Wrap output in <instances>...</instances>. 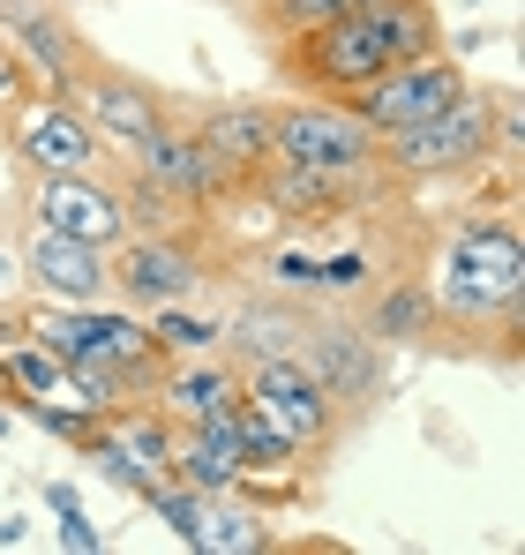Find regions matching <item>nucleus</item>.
<instances>
[{"mask_svg": "<svg viewBox=\"0 0 525 555\" xmlns=\"http://www.w3.org/2000/svg\"><path fill=\"white\" fill-rule=\"evenodd\" d=\"M443 46V15L436 0H360L338 23H316L285 46H270L278 76L308 98H353L360 83H375L383 68L413 61V53H436Z\"/></svg>", "mask_w": 525, "mask_h": 555, "instance_id": "obj_1", "label": "nucleus"}, {"mask_svg": "<svg viewBox=\"0 0 525 555\" xmlns=\"http://www.w3.org/2000/svg\"><path fill=\"white\" fill-rule=\"evenodd\" d=\"M428 300H436V331H488L503 323V353L518 346L525 315V241L518 218H458L436 248L428 271Z\"/></svg>", "mask_w": 525, "mask_h": 555, "instance_id": "obj_2", "label": "nucleus"}, {"mask_svg": "<svg viewBox=\"0 0 525 555\" xmlns=\"http://www.w3.org/2000/svg\"><path fill=\"white\" fill-rule=\"evenodd\" d=\"M488 158H496V120H488V91H473V83L421 128L375 143L383 181H458V173H481Z\"/></svg>", "mask_w": 525, "mask_h": 555, "instance_id": "obj_3", "label": "nucleus"}, {"mask_svg": "<svg viewBox=\"0 0 525 555\" xmlns=\"http://www.w3.org/2000/svg\"><path fill=\"white\" fill-rule=\"evenodd\" d=\"M241 398L256 405L262 421L300 451V459H323L331 443H338V428H346V405L316 383V375L300 369V353H270V361H248L241 369Z\"/></svg>", "mask_w": 525, "mask_h": 555, "instance_id": "obj_4", "label": "nucleus"}, {"mask_svg": "<svg viewBox=\"0 0 525 555\" xmlns=\"http://www.w3.org/2000/svg\"><path fill=\"white\" fill-rule=\"evenodd\" d=\"M270 158L308 166V173H346V181L383 173V166H375V135L353 120V105H338V98L270 105Z\"/></svg>", "mask_w": 525, "mask_h": 555, "instance_id": "obj_5", "label": "nucleus"}, {"mask_svg": "<svg viewBox=\"0 0 525 555\" xmlns=\"http://www.w3.org/2000/svg\"><path fill=\"white\" fill-rule=\"evenodd\" d=\"M465 83H473V76H465V61H458L450 46H436V53H413V61L383 68L375 83H360V91L338 98V105H353V120L383 143V135H406V128H421L428 113H443Z\"/></svg>", "mask_w": 525, "mask_h": 555, "instance_id": "obj_6", "label": "nucleus"}, {"mask_svg": "<svg viewBox=\"0 0 525 555\" xmlns=\"http://www.w3.org/2000/svg\"><path fill=\"white\" fill-rule=\"evenodd\" d=\"M61 98L84 113L98 151H113V158H136V151L174 120V98L158 91V83H143V76H128V68H105V61H90Z\"/></svg>", "mask_w": 525, "mask_h": 555, "instance_id": "obj_7", "label": "nucleus"}, {"mask_svg": "<svg viewBox=\"0 0 525 555\" xmlns=\"http://www.w3.org/2000/svg\"><path fill=\"white\" fill-rule=\"evenodd\" d=\"M105 271H113V300H128V308H174V300H195L210 271H218V256H203L195 248V225L188 233H128L113 256H105Z\"/></svg>", "mask_w": 525, "mask_h": 555, "instance_id": "obj_8", "label": "nucleus"}, {"mask_svg": "<svg viewBox=\"0 0 525 555\" xmlns=\"http://www.w3.org/2000/svg\"><path fill=\"white\" fill-rule=\"evenodd\" d=\"M84 451H90V465H98L105 480H120L128 495H151L158 480H174V421H166L158 398L113 405V413L90 428Z\"/></svg>", "mask_w": 525, "mask_h": 555, "instance_id": "obj_9", "label": "nucleus"}, {"mask_svg": "<svg viewBox=\"0 0 525 555\" xmlns=\"http://www.w3.org/2000/svg\"><path fill=\"white\" fill-rule=\"evenodd\" d=\"M23 218L30 225H53L84 248H120L128 241V210H120V188L98 181V173H30L23 188Z\"/></svg>", "mask_w": 525, "mask_h": 555, "instance_id": "obj_10", "label": "nucleus"}, {"mask_svg": "<svg viewBox=\"0 0 525 555\" xmlns=\"http://www.w3.org/2000/svg\"><path fill=\"white\" fill-rule=\"evenodd\" d=\"M293 353H300V369L316 375L346 413L375 405V390H383V338L368 323H353V315H308Z\"/></svg>", "mask_w": 525, "mask_h": 555, "instance_id": "obj_11", "label": "nucleus"}, {"mask_svg": "<svg viewBox=\"0 0 525 555\" xmlns=\"http://www.w3.org/2000/svg\"><path fill=\"white\" fill-rule=\"evenodd\" d=\"M8 143L23 173H98V135L84 128V113L53 91H23L8 105Z\"/></svg>", "mask_w": 525, "mask_h": 555, "instance_id": "obj_12", "label": "nucleus"}, {"mask_svg": "<svg viewBox=\"0 0 525 555\" xmlns=\"http://www.w3.org/2000/svg\"><path fill=\"white\" fill-rule=\"evenodd\" d=\"M0 38L15 46L30 91H68L90 68V46L76 38V23L61 15V0H0Z\"/></svg>", "mask_w": 525, "mask_h": 555, "instance_id": "obj_13", "label": "nucleus"}, {"mask_svg": "<svg viewBox=\"0 0 525 555\" xmlns=\"http://www.w3.org/2000/svg\"><path fill=\"white\" fill-rule=\"evenodd\" d=\"M128 166H136L151 188H166L188 218H218L226 203H241V181H233V173H218V166H210V151H203L180 120H166V128L128 158Z\"/></svg>", "mask_w": 525, "mask_h": 555, "instance_id": "obj_14", "label": "nucleus"}, {"mask_svg": "<svg viewBox=\"0 0 525 555\" xmlns=\"http://www.w3.org/2000/svg\"><path fill=\"white\" fill-rule=\"evenodd\" d=\"M180 128L210 151L218 173H233L241 188L270 166V105H256V98H210V105H195Z\"/></svg>", "mask_w": 525, "mask_h": 555, "instance_id": "obj_15", "label": "nucleus"}, {"mask_svg": "<svg viewBox=\"0 0 525 555\" xmlns=\"http://www.w3.org/2000/svg\"><path fill=\"white\" fill-rule=\"evenodd\" d=\"M23 285H38L46 300H105L113 271H105V248H84L53 225L23 218Z\"/></svg>", "mask_w": 525, "mask_h": 555, "instance_id": "obj_16", "label": "nucleus"}, {"mask_svg": "<svg viewBox=\"0 0 525 555\" xmlns=\"http://www.w3.org/2000/svg\"><path fill=\"white\" fill-rule=\"evenodd\" d=\"M151 398L166 405V421H218V413L241 405V369H233L218 346H210V353H180V361H166V375H158Z\"/></svg>", "mask_w": 525, "mask_h": 555, "instance_id": "obj_17", "label": "nucleus"}, {"mask_svg": "<svg viewBox=\"0 0 525 555\" xmlns=\"http://www.w3.org/2000/svg\"><path fill=\"white\" fill-rule=\"evenodd\" d=\"M300 308H285V300H256V308H241L233 323H218V346H226V361L233 369H248V361H270V353H293L300 346Z\"/></svg>", "mask_w": 525, "mask_h": 555, "instance_id": "obj_18", "label": "nucleus"}, {"mask_svg": "<svg viewBox=\"0 0 525 555\" xmlns=\"http://www.w3.org/2000/svg\"><path fill=\"white\" fill-rule=\"evenodd\" d=\"M368 331H375L383 346L436 338V300H428V278H390V285H375V300H368Z\"/></svg>", "mask_w": 525, "mask_h": 555, "instance_id": "obj_19", "label": "nucleus"}, {"mask_svg": "<svg viewBox=\"0 0 525 555\" xmlns=\"http://www.w3.org/2000/svg\"><path fill=\"white\" fill-rule=\"evenodd\" d=\"M195 548L203 555H256V548H270V526H262L248 503H233V488H226V495H203Z\"/></svg>", "mask_w": 525, "mask_h": 555, "instance_id": "obj_20", "label": "nucleus"}, {"mask_svg": "<svg viewBox=\"0 0 525 555\" xmlns=\"http://www.w3.org/2000/svg\"><path fill=\"white\" fill-rule=\"evenodd\" d=\"M120 210H128V233H188V225H203V218H188V210H180L174 195H166V188H151L143 181V173H136V166H128V173H120Z\"/></svg>", "mask_w": 525, "mask_h": 555, "instance_id": "obj_21", "label": "nucleus"}, {"mask_svg": "<svg viewBox=\"0 0 525 555\" xmlns=\"http://www.w3.org/2000/svg\"><path fill=\"white\" fill-rule=\"evenodd\" d=\"M233 443H241V473H293V465H308L248 398H241V413H233Z\"/></svg>", "mask_w": 525, "mask_h": 555, "instance_id": "obj_22", "label": "nucleus"}, {"mask_svg": "<svg viewBox=\"0 0 525 555\" xmlns=\"http://www.w3.org/2000/svg\"><path fill=\"white\" fill-rule=\"evenodd\" d=\"M151 338L166 353H210L218 346V323L210 315H188V300H174V308H151Z\"/></svg>", "mask_w": 525, "mask_h": 555, "instance_id": "obj_23", "label": "nucleus"}, {"mask_svg": "<svg viewBox=\"0 0 525 555\" xmlns=\"http://www.w3.org/2000/svg\"><path fill=\"white\" fill-rule=\"evenodd\" d=\"M143 503L166 518V533H174V541H188V548H195V526H203V495H195V488H180V480H158Z\"/></svg>", "mask_w": 525, "mask_h": 555, "instance_id": "obj_24", "label": "nucleus"}, {"mask_svg": "<svg viewBox=\"0 0 525 555\" xmlns=\"http://www.w3.org/2000/svg\"><path fill=\"white\" fill-rule=\"evenodd\" d=\"M316 285L323 293H360V285H375V263L368 256H323L316 263Z\"/></svg>", "mask_w": 525, "mask_h": 555, "instance_id": "obj_25", "label": "nucleus"}, {"mask_svg": "<svg viewBox=\"0 0 525 555\" xmlns=\"http://www.w3.org/2000/svg\"><path fill=\"white\" fill-rule=\"evenodd\" d=\"M61 548H76V555H98V548H105V533L90 526L76 503H61Z\"/></svg>", "mask_w": 525, "mask_h": 555, "instance_id": "obj_26", "label": "nucleus"}, {"mask_svg": "<svg viewBox=\"0 0 525 555\" xmlns=\"http://www.w3.org/2000/svg\"><path fill=\"white\" fill-rule=\"evenodd\" d=\"M270 278H278V285H316V256H300V248H278V256H270Z\"/></svg>", "mask_w": 525, "mask_h": 555, "instance_id": "obj_27", "label": "nucleus"}, {"mask_svg": "<svg viewBox=\"0 0 525 555\" xmlns=\"http://www.w3.org/2000/svg\"><path fill=\"white\" fill-rule=\"evenodd\" d=\"M23 91H30V76H23V61H15V46L0 38V113H8V105H15Z\"/></svg>", "mask_w": 525, "mask_h": 555, "instance_id": "obj_28", "label": "nucleus"}, {"mask_svg": "<svg viewBox=\"0 0 525 555\" xmlns=\"http://www.w3.org/2000/svg\"><path fill=\"white\" fill-rule=\"evenodd\" d=\"M233 8H241V15H248V8H256V0H233Z\"/></svg>", "mask_w": 525, "mask_h": 555, "instance_id": "obj_29", "label": "nucleus"}, {"mask_svg": "<svg viewBox=\"0 0 525 555\" xmlns=\"http://www.w3.org/2000/svg\"><path fill=\"white\" fill-rule=\"evenodd\" d=\"M61 8H76V0H61Z\"/></svg>", "mask_w": 525, "mask_h": 555, "instance_id": "obj_30", "label": "nucleus"}]
</instances>
